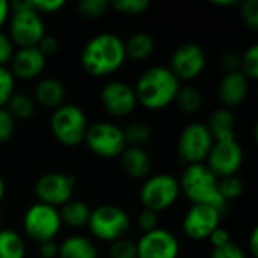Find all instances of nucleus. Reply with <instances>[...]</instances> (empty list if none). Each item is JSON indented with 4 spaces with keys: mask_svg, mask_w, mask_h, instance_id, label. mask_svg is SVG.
Returning <instances> with one entry per match:
<instances>
[{
    "mask_svg": "<svg viewBox=\"0 0 258 258\" xmlns=\"http://www.w3.org/2000/svg\"><path fill=\"white\" fill-rule=\"evenodd\" d=\"M82 67L94 77L115 73L125 60L124 41L110 32L98 33L91 38L82 50Z\"/></svg>",
    "mask_w": 258,
    "mask_h": 258,
    "instance_id": "1",
    "label": "nucleus"
},
{
    "mask_svg": "<svg viewBox=\"0 0 258 258\" xmlns=\"http://www.w3.org/2000/svg\"><path fill=\"white\" fill-rule=\"evenodd\" d=\"M180 80L166 67H151L142 73L135 94L138 103L150 110H159L169 106L178 92Z\"/></svg>",
    "mask_w": 258,
    "mask_h": 258,
    "instance_id": "2",
    "label": "nucleus"
},
{
    "mask_svg": "<svg viewBox=\"0 0 258 258\" xmlns=\"http://www.w3.org/2000/svg\"><path fill=\"white\" fill-rule=\"evenodd\" d=\"M178 183L180 190H183L194 204L212 206L221 212L227 204L219 194L218 177L203 163L187 165Z\"/></svg>",
    "mask_w": 258,
    "mask_h": 258,
    "instance_id": "3",
    "label": "nucleus"
},
{
    "mask_svg": "<svg viewBox=\"0 0 258 258\" xmlns=\"http://www.w3.org/2000/svg\"><path fill=\"white\" fill-rule=\"evenodd\" d=\"M11 6V23L9 33L12 42L18 44L20 48L36 47L45 36V27L41 15L32 9L30 0H17L9 3Z\"/></svg>",
    "mask_w": 258,
    "mask_h": 258,
    "instance_id": "4",
    "label": "nucleus"
},
{
    "mask_svg": "<svg viewBox=\"0 0 258 258\" xmlns=\"http://www.w3.org/2000/svg\"><path fill=\"white\" fill-rule=\"evenodd\" d=\"M50 127L54 138L65 147H76L85 141L88 121L85 112L74 104H62L50 119Z\"/></svg>",
    "mask_w": 258,
    "mask_h": 258,
    "instance_id": "5",
    "label": "nucleus"
},
{
    "mask_svg": "<svg viewBox=\"0 0 258 258\" xmlns=\"http://www.w3.org/2000/svg\"><path fill=\"white\" fill-rule=\"evenodd\" d=\"M89 230L91 233L106 242H116L124 237V234L130 228V218L118 206L104 204L97 207L95 210H91L89 218Z\"/></svg>",
    "mask_w": 258,
    "mask_h": 258,
    "instance_id": "6",
    "label": "nucleus"
},
{
    "mask_svg": "<svg viewBox=\"0 0 258 258\" xmlns=\"http://www.w3.org/2000/svg\"><path fill=\"white\" fill-rule=\"evenodd\" d=\"M60 225L62 221L57 209L42 203H36L29 207L23 219L26 234L38 243L54 240L60 230Z\"/></svg>",
    "mask_w": 258,
    "mask_h": 258,
    "instance_id": "7",
    "label": "nucleus"
},
{
    "mask_svg": "<svg viewBox=\"0 0 258 258\" xmlns=\"http://www.w3.org/2000/svg\"><path fill=\"white\" fill-rule=\"evenodd\" d=\"M180 183L169 174L150 177L141 189V201L145 209L156 213L169 209L180 195Z\"/></svg>",
    "mask_w": 258,
    "mask_h": 258,
    "instance_id": "8",
    "label": "nucleus"
},
{
    "mask_svg": "<svg viewBox=\"0 0 258 258\" xmlns=\"http://www.w3.org/2000/svg\"><path fill=\"white\" fill-rule=\"evenodd\" d=\"M85 142L94 154L103 159L119 157L125 150L122 130L110 122H95L88 125Z\"/></svg>",
    "mask_w": 258,
    "mask_h": 258,
    "instance_id": "9",
    "label": "nucleus"
},
{
    "mask_svg": "<svg viewBox=\"0 0 258 258\" xmlns=\"http://www.w3.org/2000/svg\"><path fill=\"white\" fill-rule=\"evenodd\" d=\"M213 145V138L204 124L194 122L183 128L178 138L180 159L187 165L203 163Z\"/></svg>",
    "mask_w": 258,
    "mask_h": 258,
    "instance_id": "10",
    "label": "nucleus"
},
{
    "mask_svg": "<svg viewBox=\"0 0 258 258\" xmlns=\"http://www.w3.org/2000/svg\"><path fill=\"white\" fill-rule=\"evenodd\" d=\"M77 184L76 177L62 172H48L38 178L35 184V194L39 203L56 207L71 201L74 187Z\"/></svg>",
    "mask_w": 258,
    "mask_h": 258,
    "instance_id": "11",
    "label": "nucleus"
},
{
    "mask_svg": "<svg viewBox=\"0 0 258 258\" xmlns=\"http://www.w3.org/2000/svg\"><path fill=\"white\" fill-rule=\"evenodd\" d=\"M209 162L207 168L216 177H231L240 169L243 162L242 147L236 139L231 141H219L213 142L212 150L206 159Z\"/></svg>",
    "mask_w": 258,
    "mask_h": 258,
    "instance_id": "12",
    "label": "nucleus"
},
{
    "mask_svg": "<svg viewBox=\"0 0 258 258\" xmlns=\"http://www.w3.org/2000/svg\"><path fill=\"white\" fill-rule=\"evenodd\" d=\"M180 245L177 237L163 228L144 233L136 245L138 258H177Z\"/></svg>",
    "mask_w": 258,
    "mask_h": 258,
    "instance_id": "13",
    "label": "nucleus"
},
{
    "mask_svg": "<svg viewBox=\"0 0 258 258\" xmlns=\"http://www.w3.org/2000/svg\"><path fill=\"white\" fill-rule=\"evenodd\" d=\"M206 67V53L201 45L187 42L180 45L171 57V71L180 80H192L198 77Z\"/></svg>",
    "mask_w": 258,
    "mask_h": 258,
    "instance_id": "14",
    "label": "nucleus"
},
{
    "mask_svg": "<svg viewBox=\"0 0 258 258\" xmlns=\"http://www.w3.org/2000/svg\"><path fill=\"white\" fill-rule=\"evenodd\" d=\"M221 210L212 206L194 204L183 219V231L195 240L207 239L221 222Z\"/></svg>",
    "mask_w": 258,
    "mask_h": 258,
    "instance_id": "15",
    "label": "nucleus"
},
{
    "mask_svg": "<svg viewBox=\"0 0 258 258\" xmlns=\"http://www.w3.org/2000/svg\"><path fill=\"white\" fill-rule=\"evenodd\" d=\"M100 100L104 110L113 116H125L132 113L138 104L135 89L119 80L107 83L101 89Z\"/></svg>",
    "mask_w": 258,
    "mask_h": 258,
    "instance_id": "16",
    "label": "nucleus"
},
{
    "mask_svg": "<svg viewBox=\"0 0 258 258\" xmlns=\"http://www.w3.org/2000/svg\"><path fill=\"white\" fill-rule=\"evenodd\" d=\"M11 65L12 76L20 79H33L42 73L45 67V56L38 50V47H24L14 51Z\"/></svg>",
    "mask_w": 258,
    "mask_h": 258,
    "instance_id": "17",
    "label": "nucleus"
},
{
    "mask_svg": "<svg viewBox=\"0 0 258 258\" xmlns=\"http://www.w3.org/2000/svg\"><path fill=\"white\" fill-rule=\"evenodd\" d=\"M249 92V80L240 73H225L218 85V95L227 106L240 104Z\"/></svg>",
    "mask_w": 258,
    "mask_h": 258,
    "instance_id": "18",
    "label": "nucleus"
},
{
    "mask_svg": "<svg viewBox=\"0 0 258 258\" xmlns=\"http://www.w3.org/2000/svg\"><path fill=\"white\" fill-rule=\"evenodd\" d=\"M119 157L124 171L133 178H144L151 171V159L142 147H125Z\"/></svg>",
    "mask_w": 258,
    "mask_h": 258,
    "instance_id": "19",
    "label": "nucleus"
},
{
    "mask_svg": "<svg viewBox=\"0 0 258 258\" xmlns=\"http://www.w3.org/2000/svg\"><path fill=\"white\" fill-rule=\"evenodd\" d=\"M206 127L209 128V132L213 138V142L236 139V136H234L236 116L230 109H216L210 115L209 124Z\"/></svg>",
    "mask_w": 258,
    "mask_h": 258,
    "instance_id": "20",
    "label": "nucleus"
},
{
    "mask_svg": "<svg viewBox=\"0 0 258 258\" xmlns=\"http://www.w3.org/2000/svg\"><path fill=\"white\" fill-rule=\"evenodd\" d=\"M35 97L42 106L57 109L65 100V88L57 79H42L35 88Z\"/></svg>",
    "mask_w": 258,
    "mask_h": 258,
    "instance_id": "21",
    "label": "nucleus"
},
{
    "mask_svg": "<svg viewBox=\"0 0 258 258\" xmlns=\"http://www.w3.org/2000/svg\"><path fill=\"white\" fill-rule=\"evenodd\" d=\"M95 245L83 236H71L59 245L60 258H97Z\"/></svg>",
    "mask_w": 258,
    "mask_h": 258,
    "instance_id": "22",
    "label": "nucleus"
},
{
    "mask_svg": "<svg viewBox=\"0 0 258 258\" xmlns=\"http://www.w3.org/2000/svg\"><path fill=\"white\" fill-rule=\"evenodd\" d=\"M124 47L125 57H130L133 60H144L150 57L154 51V39L147 32H136L128 38Z\"/></svg>",
    "mask_w": 258,
    "mask_h": 258,
    "instance_id": "23",
    "label": "nucleus"
},
{
    "mask_svg": "<svg viewBox=\"0 0 258 258\" xmlns=\"http://www.w3.org/2000/svg\"><path fill=\"white\" fill-rule=\"evenodd\" d=\"M60 221L68 224L70 227L80 228L88 225L91 218V209L83 201H68L62 206V210L59 212Z\"/></svg>",
    "mask_w": 258,
    "mask_h": 258,
    "instance_id": "24",
    "label": "nucleus"
},
{
    "mask_svg": "<svg viewBox=\"0 0 258 258\" xmlns=\"http://www.w3.org/2000/svg\"><path fill=\"white\" fill-rule=\"evenodd\" d=\"M24 254L21 236L12 230H0V258H24Z\"/></svg>",
    "mask_w": 258,
    "mask_h": 258,
    "instance_id": "25",
    "label": "nucleus"
},
{
    "mask_svg": "<svg viewBox=\"0 0 258 258\" xmlns=\"http://www.w3.org/2000/svg\"><path fill=\"white\" fill-rule=\"evenodd\" d=\"M175 101L183 113L192 115L197 113L203 106L201 92L194 86H180L175 95Z\"/></svg>",
    "mask_w": 258,
    "mask_h": 258,
    "instance_id": "26",
    "label": "nucleus"
},
{
    "mask_svg": "<svg viewBox=\"0 0 258 258\" xmlns=\"http://www.w3.org/2000/svg\"><path fill=\"white\" fill-rule=\"evenodd\" d=\"M8 104V110L9 113L17 119H27L32 118L35 113V103L33 100L23 94V92H14L9 98Z\"/></svg>",
    "mask_w": 258,
    "mask_h": 258,
    "instance_id": "27",
    "label": "nucleus"
},
{
    "mask_svg": "<svg viewBox=\"0 0 258 258\" xmlns=\"http://www.w3.org/2000/svg\"><path fill=\"white\" fill-rule=\"evenodd\" d=\"M122 133L125 144H130V147H142L151 139L153 128L147 122H132L122 130Z\"/></svg>",
    "mask_w": 258,
    "mask_h": 258,
    "instance_id": "28",
    "label": "nucleus"
},
{
    "mask_svg": "<svg viewBox=\"0 0 258 258\" xmlns=\"http://www.w3.org/2000/svg\"><path fill=\"white\" fill-rule=\"evenodd\" d=\"M240 73L248 80H255L258 77V45L252 44L240 56Z\"/></svg>",
    "mask_w": 258,
    "mask_h": 258,
    "instance_id": "29",
    "label": "nucleus"
},
{
    "mask_svg": "<svg viewBox=\"0 0 258 258\" xmlns=\"http://www.w3.org/2000/svg\"><path fill=\"white\" fill-rule=\"evenodd\" d=\"M110 8V2L107 0H82L77 6L79 14L85 18H100Z\"/></svg>",
    "mask_w": 258,
    "mask_h": 258,
    "instance_id": "30",
    "label": "nucleus"
},
{
    "mask_svg": "<svg viewBox=\"0 0 258 258\" xmlns=\"http://www.w3.org/2000/svg\"><path fill=\"white\" fill-rule=\"evenodd\" d=\"M243 181L236 177V175H231V177H225L219 181V194L221 197L227 201L230 200H236L239 198L242 194H243Z\"/></svg>",
    "mask_w": 258,
    "mask_h": 258,
    "instance_id": "31",
    "label": "nucleus"
},
{
    "mask_svg": "<svg viewBox=\"0 0 258 258\" xmlns=\"http://www.w3.org/2000/svg\"><path fill=\"white\" fill-rule=\"evenodd\" d=\"M110 6L119 14L139 15V14H144L150 8V2L148 0H115L110 3Z\"/></svg>",
    "mask_w": 258,
    "mask_h": 258,
    "instance_id": "32",
    "label": "nucleus"
},
{
    "mask_svg": "<svg viewBox=\"0 0 258 258\" xmlns=\"http://www.w3.org/2000/svg\"><path fill=\"white\" fill-rule=\"evenodd\" d=\"M109 255H110V258H138L136 245L132 240H127L122 237V239L112 243Z\"/></svg>",
    "mask_w": 258,
    "mask_h": 258,
    "instance_id": "33",
    "label": "nucleus"
},
{
    "mask_svg": "<svg viewBox=\"0 0 258 258\" xmlns=\"http://www.w3.org/2000/svg\"><path fill=\"white\" fill-rule=\"evenodd\" d=\"M14 76L5 67H0V107L9 101L11 95L14 94Z\"/></svg>",
    "mask_w": 258,
    "mask_h": 258,
    "instance_id": "34",
    "label": "nucleus"
},
{
    "mask_svg": "<svg viewBox=\"0 0 258 258\" xmlns=\"http://www.w3.org/2000/svg\"><path fill=\"white\" fill-rule=\"evenodd\" d=\"M240 17L243 20V23L252 29H258V0H246L242 3L240 8Z\"/></svg>",
    "mask_w": 258,
    "mask_h": 258,
    "instance_id": "35",
    "label": "nucleus"
},
{
    "mask_svg": "<svg viewBox=\"0 0 258 258\" xmlns=\"http://www.w3.org/2000/svg\"><path fill=\"white\" fill-rule=\"evenodd\" d=\"M15 132V118L8 109L0 107V142H6Z\"/></svg>",
    "mask_w": 258,
    "mask_h": 258,
    "instance_id": "36",
    "label": "nucleus"
},
{
    "mask_svg": "<svg viewBox=\"0 0 258 258\" xmlns=\"http://www.w3.org/2000/svg\"><path fill=\"white\" fill-rule=\"evenodd\" d=\"M210 258H246L245 252L242 251V248L233 242L219 246V248H213Z\"/></svg>",
    "mask_w": 258,
    "mask_h": 258,
    "instance_id": "37",
    "label": "nucleus"
},
{
    "mask_svg": "<svg viewBox=\"0 0 258 258\" xmlns=\"http://www.w3.org/2000/svg\"><path fill=\"white\" fill-rule=\"evenodd\" d=\"M30 5H32V9L41 15V12L51 14V12L59 11L65 5V2L63 0H30Z\"/></svg>",
    "mask_w": 258,
    "mask_h": 258,
    "instance_id": "38",
    "label": "nucleus"
},
{
    "mask_svg": "<svg viewBox=\"0 0 258 258\" xmlns=\"http://www.w3.org/2000/svg\"><path fill=\"white\" fill-rule=\"evenodd\" d=\"M157 224H159V216L156 212L153 210H148V209H144L141 216H139V227L144 233H150L153 230L157 228Z\"/></svg>",
    "mask_w": 258,
    "mask_h": 258,
    "instance_id": "39",
    "label": "nucleus"
},
{
    "mask_svg": "<svg viewBox=\"0 0 258 258\" xmlns=\"http://www.w3.org/2000/svg\"><path fill=\"white\" fill-rule=\"evenodd\" d=\"M38 47V50L47 57V56H53V54H56L57 53V50H59V41L53 36V35H45L41 41H39V44L36 45Z\"/></svg>",
    "mask_w": 258,
    "mask_h": 258,
    "instance_id": "40",
    "label": "nucleus"
},
{
    "mask_svg": "<svg viewBox=\"0 0 258 258\" xmlns=\"http://www.w3.org/2000/svg\"><path fill=\"white\" fill-rule=\"evenodd\" d=\"M221 67H224L227 73L240 71V56L234 51H225L221 56Z\"/></svg>",
    "mask_w": 258,
    "mask_h": 258,
    "instance_id": "41",
    "label": "nucleus"
},
{
    "mask_svg": "<svg viewBox=\"0 0 258 258\" xmlns=\"http://www.w3.org/2000/svg\"><path fill=\"white\" fill-rule=\"evenodd\" d=\"M14 56V45L12 41L0 32V67H5V63L11 62Z\"/></svg>",
    "mask_w": 258,
    "mask_h": 258,
    "instance_id": "42",
    "label": "nucleus"
},
{
    "mask_svg": "<svg viewBox=\"0 0 258 258\" xmlns=\"http://www.w3.org/2000/svg\"><path fill=\"white\" fill-rule=\"evenodd\" d=\"M209 239H210L213 248H219V246H224V245H227V243L231 242L228 231H227L225 228H222V227H218V228L209 236Z\"/></svg>",
    "mask_w": 258,
    "mask_h": 258,
    "instance_id": "43",
    "label": "nucleus"
},
{
    "mask_svg": "<svg viewBox=\"0 0 258 258\" xmlns=\"http://www.w3.org/2000/svg\"><path fill=\"white\" fill-rule=\"evenodd\" d=\"M39 254L42 258H56L59 254V246L53 240L39 243Z\"/></svg>",
    "mask_w": 258,
    "mask_h": 258,
    "instance_id": "44",
    "label": "nucleus"
},
{
    "mask_svg": "<svg viewBox=\"0 0 258 258\" xmlns=\"http://www.w3.org/2000/svg\"><path fill=\"white\" fill-rule=\"evenodd\" d=\"M9 12H11L9 2H6V0H0V27H2V26L5 24V21L8 20Z\"/></svg>",
    "mask_w": 258,
    "mask_h": 258,
    "instance_id": "45",
    "label": "nucleus"
},
{
    "mask_svg": "<svg viewBox=\"0 0 258 258\" xmlns=\"http://www.w3.org/2000/svg\"><path fill=\"white\" fill-rule=\"evenodd\" d=\"M249 251L252 254V257L258 255V228H254L251 233V239H249Z\"/></svg>",
    "mask_w": 258,
    "mask_h": 258,
    "instance_id": "46",
    "label": "nucleus"
},
{
    "mask_svg": "<svg viewBox=\"0 0 258 258\" xmlns=\"http://www.w3.org/2000/svg\"><path fill=\"white\" fill-rule=\"evenodd\" d=\"M213 3L218 6H233L236 2L234 0H213Z\"/></svg>",
    "mask_w": 258,
    "mask_h": 258,
    "instance_id": "47",
    "label": "nucleus"
},
{
    "mask_svg": "<svg viewBox=\"0 0 258 258\" xmlns=\"http://www.w3.org/2000/svg\"><path fill=\"white\" fill-rule=\"evenodd\" d=\"M3 197H5V181H3V178L0 177V201L3 200Z\"/></svg>",
    "mask_w": 258,
    "mask_h": 258,
    "instance_id": "48",
    "label": "nucleus"
},
{
    "mask_svg": "<svg viewBox=\"0 0 258 258\" xmlns=\"http://www.w3.org/2000/svg\"><path fill=\"white\" fill-rule=\"evenodd\" d=\"M0 224H2V213H0Z\"/></svg>",
    "mask_w": 258,
    "mask_h": 258,
    "instance_id": "49",
    "label": "nucleus"
}]
</instances>
